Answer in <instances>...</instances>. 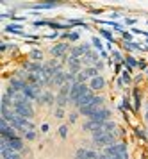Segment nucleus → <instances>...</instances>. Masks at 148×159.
<instances>
[{
  "label": "nucleus",
  "mask_w": 148,
  "mask_h": 159,
  "mask_svg": "<svg viewBox=\"0 0 148 159\" xmlns=\"http://www.w3.org/2000/svg\"><path fill=\"white\" fill-rule=\"evenodd\" d=\"M116 132H105V130L100 127L98 130L93 132V141L96 147H109V145L116 143Z\"/></svg>",
  "instance_id": "1"
},
{
  "label": "nucleus",
  "mask_w": 148,
  "mask_h": 159,
  "mask_svg": "<svg viewBox=\"0 0 148 159\" xmlns=\"http://www.w3.org/2000/svg\"><path fill=\"white\" fill-rule=\"evenodd\" d=\"M13 109H14V113H16V115L23 116V118H27V120H30V118L34 116V109H32V106H30V102H29V100L13 104Z\"/></svg>",
  "instance_id": "2"
},
{
  "label": "nucleus",
  "mask_w": 148,
  "mask_h": 159,
  "mask_svg": "<svg viewBox=\"0 0 148 159\" xmlns=\"http://www.w3.org/2000/svg\"><path fill=\"white\" fill-rule=\"evenodd\" d=\"M87 91H91V88L87 86L86 82H75L73 86H71V89H70V102H75L82 97V95H86Z\"/></svg>",
  "instance_id": "3"
},
{
  "label": "nucleus",
  "mask_w": 148,
  "mask_h": 159,
  "mask_svg": "<svg viewBox=\"0 0 148 159\" xmlns=\"http://www.w3.org/2000/svg\"><path fill=\"white\" fill-rule=\"evenodd\" d=\"M102 104H104V97H95L89 106L80 107L78 111H80V115H84V116H91V115H95V113H96V111L102 107Z\"/></svg>",
  "instance_id": "4"
},
{
  "label": "nucleus",
  "mask_w": 148,
  "mask_h": 159,
  "mask_svg": "<svg viewBox=\"0 0 148 159\" xmlns=\"http://www.w3.org/2000/svg\"><path fill=\"white\" fill-rule=\"evenodd\" d=\"M23 95L27 97L29 100H39V97H41V86H38V84H30L27 82L25 88H23Z\"/></svg>",
  "instance_id": "5"
},
{
  "label": "nucleus",
  "mask_w": 148,
  "mask_h": 159,
  "mask_svg": "<svg viewBox=\"0 0 148 159\" xmlns=\"http://www.w3.org/2000/svg\"><path fill=\"white\" fill-rule=\"evenodd\" d=\"M104 154H107V156H125V154H128L127 152V143L121 141V143L109 145V147H105Z\"/></svg>",
  "instance_id": "6"
},
{
  "label": "nucleus",
  "mask_w": 148,
  "mask_h": 159,
  "mask_svg": "<svg viewBox=\"0 0 148 159\" xmlns=\"http://www.w3.org/2000/svg\"><path fill=\"white\" fill-rule=\"evenodd\" d=\"M95 77H98V70L95 66H87V68H84L82 72L78 73L77 82H86L87 79H95Z\"/></svg>",
  "instance_id": "7"
},
{
  "label": "nucleus",
  "mask_w": 148,
  "mask_h": 159,
  "mask_svg": "<svg viewBox=\"0 0 148 159\" xmlns=\"http://www.w3.org/2000/svg\"><path fill=\"white\" fill-rule=\"evenodd\" d=\"M109 116H111V109H107V107H100L95 115L89 116V120H93V122H100V123H104V122H109Z\"/></svg>",
  "instance_id": "8"
},
{
  "label": "nucleus",
  "mask_w": 148,
  "mask_h": 159,
  "mask_svg": "<svg viewBox=\"0 0 148 159\" xmlns=\"http://www.w3.org/2000/svg\"><path fill=\"white\" fill-rule=\"evenodd\" d=\"M100 154L95 150H89V148H78L75 152V157L73 159H98Z\"/></svg>",
  "instance_id": "9"
},
{
  "label": "nucleus",
  "mask_w": 148,
  "mask_h": 159,
  "mask_svg": "<svg viewBox=\"0 0 148 159\" xmlns=\"http://www.w3.org/2000/svg\"><path fill=\"white\" fill-rule=\"evenodd\" d=\"M87 52H91V48H89V43H84V45H80V47H73V48H71V52H70V57L80 59V57H84Z\"/></svg>",
  "instance_id": "10"
},
{
  "label": "nucleus",
  "mask_w": 148,
  "mask_h": 159,
  "mask_svg": "<svg viewBox=\"0 0 148 159\" xmlns=\"http://www.w3.org/2000/svg\"><path fill=\"white\" fill-rule=\"evenodd\" d=\"M93 98H95V95H93V89H91V91H87L86 95H82V97H80V98L75 102V106H77L78 109H80V107H86V106H89V104L93 102Z\"/></svg>",
  "instance_id": "11"
},
{
  "label": "nucleus",
  "mask_w": 148,
  "mask_h": 159,
  "mask_svg": "<svg viewBox=\"0 0 148 159\" xmlns=\"http://www.w3.org/2000/svg\"><path fill=\"white\" fill-rule=\"evenodd\" d=\"M25 84H27V80H23V79H18L16 75L9 79V86L13 88V89H16V91H23V88H25Z\"/></svg>",
  "instance_id": "12"
},
{
  "label": "nucleus",
  "mask_w": 148,
  "mask_h": 159,
  "mask_svg": "<svg viewBox=\"0 0 148 159\" xmlns=\"http://www.w3.org/2000/svg\"><path fill=\"white\" fill-rule=\"evenodd\" d=\"M68 48H70L68 43H59V45H56V47L52 48V56H54V57H63Z\"/></svg>",
  "instance_id": "13"
},
{
  "label": "nucleus",
  "mask_w": 148,
  "mask_h": 159,
  "mask_svg": "<svg viewBox=\"0 0 148 159\" xmlns=\"http://www.w3.org/2000/svg\"><path fill=\"white\" fill-rule=\"evenodd\" d=\"M104 86H105V79H104L102 75H98V77L91 79V82H89V88H91L93 91H98V89H102Z\"/></svg>",
  "instance_id": "14"
},
{
  "label": "nucleus",
  "mask_w": 148,
  "mask_h": 159,
  "mask_svg": "<svg viewBox=\"0 0 148 159\" xmlns=\"http://www.w3.org/2000/svg\"><path fill=\"white\" fill-rule=\"evenodd\" d=\"M68 65H70V72L73 73H78L80 66H82V59H77V57H66Z\"/></svg>",
  "instance_id": "15"
},
{
  "label": "nucleus",
  "mask_w": 148,
  "mask_h": 159,
  "mask_svg": "<svg viewBox=\"0 0 148 159\" xmlns=\"http://www.w3.org/2000/svg\"><path fill=\"white\" fill-rule=\"evenodd\" d=\"M7 147H9L11 150L20 152L21 148H23V141H21L20 138H13V139H7Z\"/></svg>",
  "instance_id": "16"
},
{
  "label": "nucleus",
  "mask_w": 148,
  "mask_h": 159,
  "mask_svg": "<svg viewBox=\"0 0 148 159\" xmlns=\"http://www.w3.org/2000/svg\"><path fill=\"white\" fill-rule=\"evenodd\" d=\"M0 154L4 159H21L20 157V152L11 150V148H0Z\"/></svg>",
  "instance_id": "17"
},
{
  "label": "nucleus",
  "mask_w": 148,
  "mask_h": 159,
  "mask_svg": "<svg viewBox=\"0 0 148 159\" xmlns=\"http://www.w3.org/2000/svg\"><path fill=\"white\" fill-rule=\"evenodd\" d=\"M82 63H84V65H96V63H98V54L87 52L84 57H82Z\"/></svg>",
  "instance_id": "18"
},
{
  "label": "nucleus",
  "mask_w": 148,
  "mask_h": 159,
  "mask_svg": "<svg viewBox=\"0 0 148 159\" xmlns=\"http://www.w3.org/2000/svg\"><path fill=\"white\" fill-rule=\"evenodd\" d=\"M54 100H56V98H54V95L52 93H48V91H47V93H43L41 97H39V104H47V106H50V104H54Z\"/></svg>",
  "instance_id": "19"
},
{
  "label": "nucleus",
  "mask_w": 148,
  "mask_h": 159,
  "mask_svg": "<svg viewBox=\"0 0 148 159\" xmlns=\"http://www.w3.org/2000/svg\"><path fill=\"white\" fill-rule=\"evenodd\" d=\"M123 63H125V66H127V70H128V72H132V68H134V66H137V65H139V63H137V61H136V59L132 57V56H127V57H125V61H123Z\"/></svg>",
  "instance_id": "20"
},
{
  "label": "nucleus",
  "mask_w": 148,
  "mask_h": 159,
  "mask_svg": "<svg viewBox=\"0 0 148 159\" xmlns=\"http://www.w3.org/2000/svg\"><path fill=\"white\" fill-rule=\"evenodd\" d=\"M4 30H6V32H13V34H23V32H21V25H14V23L6 25Z\"/></svg>",
  "instance_id": "21"
},
{
  "label": "nucleus",
  "mask_w": 148,
  "mask_h": 159,
  "mask_svg": "<svg viewBox=\"0 0 148 159\" xmlns=\"http://www.w3.org/2000/svg\"><path fill=\"white\" fill-rule=\"evenodd\" d=\"M52 7H57V2L50 0V2H45V4H39V6H34V9H52Z\"/></svg>",
  "instance_id": "22"
},
{
  "label": "nucleus",
  "mask_w": 148,
  "mask_h": 159,
  "mask_svg": "<svg viewBox=\"0 0 148 159\" xmlns=\"http://www.w3.org/2000/svg\"><path fill=\"white\" fill-rule=\"evenodd\" d=\"M134 102H136V107H134V111H137V109L141 107V97H139V89L137 88H134Z\"/></svg>",
  "instance_id": "23"
},
{
  "label": "nucleus",
  "mask_w": 148,
  "mask_h": 159,
  "mask_svg": "<svg viewBox=\"0 0 148 159\" xmlns=\"http://www.w3.org/2000/svg\"><path fill=\"white\" fill-rule=\"evenodd\" d=\"M29 57L34 59V61H41V59H43V52L41 50H36V48H34V50H30Z\"/></svg>",
  "instance_id": "24"
},
{
  "label": "nucleus",
  "mask_w": 148,
  "mask_h": 159,
  "mask_svg": "<svg viewBox=\"0 0 148 159\" xmlns=\"http://www.w3.org/2000/svg\"><path fill=\"white\" fill-rule=\"evenodd\" d=\"M100 36H104V38L107 39V41H109V43H113V41H114L113 34H111L109 30H105V29H100Z\"/></svg>",
  "instance_id": "25"
},
{
  "label": "nucleus",
  "mask_w": 148,
  "mask_h": 159,
  "mask_svg": "<svg viewBox=\"0 0 148 159\" xmlns=\"http://www.w3.org/2000/svg\"><path fill=\"white\" fill-rule=\"evenodd\" d=\"M113 57H114V61H116V63H123V61H125V57H123L118 50H113Z\"/></svg>",
  "instance_id": "26"
},
{
  "label": "nucleus",
  "mask_w": 148,
  "mask_h": 159,
  "mask_svg": "<svg viewBox=\"0 0 148 159\" xmlns=\"http://www.w3.org/2000/svg\"><path fill=\"white\" fill-rule=\"evenodd\" d=\"M130 73H132V72H128V70H125V72H123V77H121V79H123V82H125V84H130V82H132V79H130Z\"/></svg>",
  "instance_id": "27"
},
{
  "label": "nucleus",
  "mask_w": 148,
  "mask_h": 159,
  "mask_svg": "<svg viewBox=\"0 0 148 159\" xmlns=\"http://www.w3.org/2000/svg\"><path fill=\"white\" fill-rule=\"evenodd\" d=\"M91 43H93V45H95V48H98V50H100V52L104 50V47H102V41H100L98 38H93V39H91Z\"/></svg>",
  "instance_id": "28"
},
{
  "label": "nucleus",
  "mask_w": 148,
  "mask_h": 159,
  "mask_svg": "<svg viewBox=\"0 0 148 159\" xmlns=\"http://www.w3.org/2000/svg\"><path fill=\"white\" fill-rule=\"evenodd\" d=\"M136 134L141 138V139H146V132H145V129H141V127H136Z\"/></svg>",
  "instance_id": "29"
},
{
  "label": "nucleus",
  "mask_w": 148,
  "mask_h": 159,
  "mask_svg": "<svg viewBox=\"0 0 148 159\" xmlns=\"http://www.w3.org/2000/svg\"><path fill=\"white\" fill-rule=\"evenodd\" d=\"M59 136H61V138H66V136H68V127H66V125L59 127Z\"/></svg>",
  "instance_id": "30"
},
{
  "label": "nucleus",
  "mask_w": 148,
  "mask_h": 159,
  "mask_svg": "<svg viewBox=\"0 0 148 159\" xmlns=\"http://www.w3.org/2000/svg\"><path fill=\"white\" fill-rule=\"evenodd\" d=\"M123 107L128 109V111H134V109H132V106H130V100H128V97H125V98H123Z\"/></svg>",
  "instance_id": "31"
},
{
  "label": "nucleus",
  "mask_w": 148,
  "mask_h": 159,
  "mask_svg": "<svg viewBox=\"0 0 148 159\" xmlns=\"http://www.w3.org/2000/svg\"><path fill=\"white\" fill-rule=\"evenodd\" d=\"M68 39H71V41H77V39H78V32H68Z\"/></svg>",
  "instance_id": "32"
},
{
  "label": "nucleus",
  "mask_w": 148,
  "mask_h": 159,
  "mask_svg": "<svg viewBox=\"0 0 148 159\" xmlns=\"http://www.w3.org/2000/svg\"><path fill=\"white\" fill-rule=\"evenodd\" d=\"M25 138H27V139H34L36 132H34V130H27V132H25Z\"/></svg>",
  "instance_id": "33"
},
{
  "label": "nucleus",
  "mask_w": 148,
  "mask_h": 159,
  "mask_svg": "<svg viewBox=\"0 0 148 159\" xmlns=\"http://www.w3.org/2000/svg\"><path fill=\"white\" fill-rule=\"evenodd\" d=\"M63 116H64L63 107H57V109H56V118H63Z\"/></svg>",
  "instance_id": "34"
},
{
  "label": "nucleus",
  "mask_w": 148,
  "mask_h": 159,
  "mask_svg": "<svg viewBox=\"0 0 148 159\" xmlns=\"http://www.w3.org/2000/svg\"><path fill=\"white\" fill-rule=\"evenodd\" d=\"M123 39H125V41H132V34L125 30V32H123Z\"/></svg>",
  "instance_id": "35"
},
{
  "label": "nucleus",
  "mask_w": 148,
  "mask_h": 159,
  "mask_svg": "<svg viewBox=\"0 0 148 159\" xmlns=\"http://www.w3.org/2000/svg\"><path fill=\"white\" fill-rule=\"evenodd\" d=\"M77 116H78L77 113H71V115H70V122H71V123H75V122H77Z\"/></svg>",
  "instance_id": "36"
},
{
  "label": "nucleus",
  "mask_w": 148,
  "mask_h": 159,
  "mask_svg": "<svg viewBox=\"0 0 148 159\" xmlns=\"http://www.w3.org/2000/svg\"><path fill=\"white\" fill-rule=\"evenodd\" d=\"M125 23H127V25H134V23H136V18H127V20H125Z\"/></svg>",
  "instance_id": "37"
},
{
  "label": "nucleus",
  "mask_w": 148,
  "mask_h": 159,
  "mask_svg": "<svg viewBox=\"0 0 148 159\" xmlns=\"http://www.w3.org/2000/svg\"><path fill=\"white\" fill-rule=\"evenodd\" d=\"M123 84H125V82H123V79H120V77H118V80H116V86H118V88H121Z\"/></svg>",
  "instance_id": "38"
},
{
  "label": "nucleus",
  "mask_w": 148,
  "mask_h": 159,
  "mask_svg": "<svg viewBox=\"0 0 148 159\" xmlns=\"http://www.w3.org/2000/svg\"><path fill=\"white\" fill-rule=\"evenodd\" d=\"M95 68H96V70H102V68H104V63H102V61H98V63L95 65Z\"/></svg>",
  "instance_id": "39"
},
{
  "label": "nucleus",
  "mask_w": 148,
  "mask_h": 159,
  "mask_svg": "<svg viewBox=\"0 0 148 159\" xmlns=\"http://www.w3.org/2000/svg\"><path fill=\"white\" fill-rule=\"evenodd\" d=\"M137 66H139V68H143V70H145V68H146V63H145V61H139V65H137Z\"/></svg>",
  "instance_id": "40"
},
{
  "label": "nucleus",
  "mask_w": 148,
  "mask_h": 159,
  "mask_svg": "<svg viewBox=\"0 0 148 159\" xmlns=\"http://www.w3.org/2000/svg\"><path fill=\"white\" fill-rule=\"evenodd\" d=\"M114 70H116V73L121 72V65H120V63H116V68H114Z\"/></svg>",
  "instance_id": "41"
},
{
  "label": "nucleus",
  "mask_w": 148,
  "mask_h": 159,
  "mask_svg": "<svg viewBox=\"0 0 148 159\" xmlns=\"http://www.w3.org/2000/svg\"><path fill=\"white\" fill-rule=\"evenodd\" d=\"M41 130H43V132H47V130H48V123H43V127H41Z\"/></svg>",
  "instance_id": "42"
},
{
  "label": "nucleus",
  "mask_w": 148,
  "mask_h": 159,
  "mask_svg": "<svg viewBox=\"0 0 148 159\" xmlns=\"http://www.w3.org/2000/svg\"><path fill=\"white\" fill-rule=\"evenodd\" d=\"M6 48H7V43H0V50L4 52V50H6Z\"/></svg>",
  "instance_id": "43"
},
{
  "label": "nucleus",
  "mask_w": 148,
  "mask_h": 159,
  "mask_svg": "<svg viewBox=\"0 0 148 159\" xmlns=\"http://www.w3.org/2000/svg\"><path fill=\"white\" fill-rule=\"evenodd\" d=\"M145 118H146V122H148V111H146V115H145Z\"/></svg>",
  "instance_id": "44"
},
{
  "label": "nucleus",
  "mask_w": 148,
  "mask_h": 159,
  "mask_svg": "<svg viewBox=\"0 0 148 159\" xmlns=\"http://www.w3.org/2000/svg\"><path fill=\"white\" fill-rule=\"evenodd\" d=\"M2 159H4V157H2Z\"/></svg>",
  "instance_id": "45"
},
{
  "label": "nucleus",
  "mask_w": 148,
  "mask_h": 159,
  "mask_svg": "<svg viewBox=\"0 0 148 159\" xmlns=\"http://www.w3.org/2000/svg\"><path fill=\"white\" fill-rule=\"evenodd\" d=\"M146 73H148V72H146Z\"/></svg>",
  "instance_id": "46"
}]
</instances>
